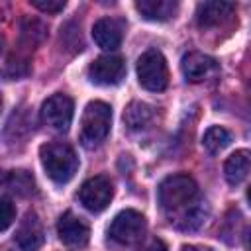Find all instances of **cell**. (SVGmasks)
I'll list each match as a JSON object with an SVG mask.
<instances>
[{"mask_svg":"<svg viewBox=\"0 0 251 251\" xmlns=\"http://www.w3.org/2000/svg\"><path fill=\"white\" fill-rule=\"evenodd\" d=\"M159 204L169 214L171 224L180 229H196L206 222L208 210L198 194V184L190 175H171L157 188Z\"/></svg>","mask_w":251,"mask_h":251,"instance_id":"obj_1","label":"cell"},{"mask_svg":"<svg viewBox=\"0 0 251 251\" xmlns=\"http://www.w3.org/2000/svg\"><path fill=\"white\" fill-rule=\"evenodd\" d=\"M249 173H251V151L249 149H237L224 163V176L231 186L243 182Z\"/></svg>","mask_w":251,"mask_h":251,"instance_id":"obj_14","label":"cell"},{"mask_svg":"<svg viewBox=\"0 0 251 251\" xmlns=\"http://www.w3.org/2000/svg\"><path fill=\"white\" fill-rule=\"evenodd\" d=\"M39 157L47 176L57 184L69 182L78 169V157L75 149L61 141H51L41 145Z\"/></svg>","mask_w":251,"mask_h":251,"instance_id":"obj_2","label":"cell"},{"mask_svg":"<svg viewBox=\"0 0 251 251\" xmlns=\"http://www.w3.org/2000/svg\"><path fill=\"white\" fill-rule=\"evenodd\" d=\"M112 126V108L106 102L94 100L88 102L80 120V143L86 149L98 147L110 133Z\"/></svg>","mask_w":251,"mask_h":251,"instance_id":"obj_3","label":"cell"},{"mask_svg":"<svg viewBox=\"0 0 251 251\" xmlns=\"http://www.w3.org/2000/svg\"><path fill=\"white\" fill-rule=\"evenodd\" d=\"M90 82L100 86H114L126 76V63L118 55H102L88 65L86 71Z\"/></svg>","mask_w":251,"mask_h":251,"instance_id":"obj_8","label":"cell"},{"mask_svg":"<svg viewBox=\"0 0 251 251\" xmlns=\"http://www.w3.org/2000/svg\"><path fill=\"white\" fill-rule=\"evenodd\" d=\"M147 231V220L137 210H122L110 224L108 235L118 245H135L143 239Z\"/></svg>","mask_w":251,"mask_h":251,"instance_id":"obj_4","label":"cell"},{"mask_svg":"<svg viewBox=\"0 0 251 251\" xmlns=\"http://www.w3.org/2000/svg\"><path fill=\"white\" fill-rule=\"evenodd\" d=\"M43 37H45V25L39 20H31V18L24 20V24H22V41L25 45H29V47L37 45Z\"/></svg>","mask_w":251,"mask_h":251,"instance_id":"obj_19","label":"cell"},{"mask_svg":"<svg viewBox=\"0 0 251 251\" xmlns=\"http://www.w3.org/2000/svg\"><path fill=\"white\" fill-rule=\"evenodd\" d=\"M145 251H167V247H165V243L163 241H153L149 247H145Z\"/></svg>","mask_w":251,"mask_h":251,"instance_id":"obj_23","label":"cell"},{"mask_svg":"<svg viewBox=\"0 0 251 251\" xmlns=\"http://www.w3.org/2000/svg\"><path fill=\"white\" fill-rule=\"evenodd\" d=\"M180 69L188 82H202L218 73V63L210 55H204L200 51H190L182 57Z\"/></svg>","mask_w":251,"mask_h":251,"instance_id":"obj_10","label":"cell"},{"mask_svg":"<svg viewBox=\"0 0 251 251\" xmlns=\"http://www.w3.org/2000/svg\"><path fill=\"white\" fill-rule=\"evenodd\" d=\"M247 200H249V204H251V186H249V190H247Z\"/></svg>","mask_w":251,"mask_h":251,"instance_id":"obj_25","label":"cell"},{"mask_svg":"<svg viewBox=\"0 0 251 251\" xmlns=\"http://www.w3.org/2000/svg\"><path fill=\"white\" fill-rule=\"evenodd\" d=\"M235 10L231 2H200L196 6V22L200 27H214L227 20Z\"/></svg>","mask_w":251,"mask_h":251,"instance_id":"obj_13","label":"cell"},{"mask_svg":"<svg viewBox=\"0 0 251 251\" xmlns=\"http://www.w3.org/2000/svg\"><path fill=\"white\" fill-rule=\"evenodd\" d=\"M31 6H35L37 10L41 12H47V14H57V12H63L67 2L65 0H29Z\"/></svg>","mask_w":251,"mask_h":251,"instance_id":"obj_22","label":"cell"},{"mask_svg":"<svg viewBox=\"0 0 251 251\" xmlns=\"http://www.w3.org/2000/svg\"><path fill=\"white\" fill-rule=\"evenodd\" d=\"M75 114V104L67 94H53L41 106V120L55 131H67Z\"/></svg>","mask_w":251,"mask_h":251,"instance_id":"obj_6","label":"cell"},{"mask_svg":"<svg viewBox=\"0 0 251 251\" xmlns=\"http://www.w3.org/2000/svg\"><path fill=\"white\" fill-rule=\"evenodd\" d=\"M112 196H114V186H112L110 178L108 176H102V175L88 178L80 186V190H78L80 204L88 212H94V214L106 210L108 204H110V200H112Z\"/></svg>","mask_w":251,"mask_h":251,"instance_id":"obj_7","label":"cell"},{"mask_svg":"<svg viewBox=\"0 0 251 251\" xmlns=\"http://www.w3.org/2000/svg\"><path fill=\"white\" fill-rule=\"evenodd\" d=\"M180 251H214L210 247H202V245H182Z\"/></svg>","mask_w":251,"mask_h":251,"instance_id":"obj_24","label":"cell"},{"mask_svg":"<svg viewBox=\"0 0 251 251\" xmlns=\"http://www.w3.org/2000/svg\"><path fill=\"white\" fill-rule=\"evenodd\" d=\"M249 245H251V231H249Z\"/></svg>","mask_w":251,"mask_h":251,"instance_id":"obj_26","label":"cell"},{"mask_svg":"<svg viewBox=\"0 0 251 251\" xmlns=\"http://www.w3.org/2000/svg\"><path fill=\"white\" fill-rule=\"evenodd\" d=\"M231 143V133L222 127V126H212L206 129L204 137H202V145L208 153H220L222 149H226Z\"/></svg>","mask_w":251,"mask_h":251,"instance_id":"obj_18","label":"cell"},{"mask_svg":"<svg viewBox=\"0 0 251 251\" xmlns=\"http://www.w3.org/2000/svg\"><path fill=\"white\" fill-rule=\"evenodd\" d=\"M135 10L149 22H167L176 14L178 4L173 0H137Z\"/></svg>","mask_w":251,"mask_h":251,"instance_id":"obj_15","label":"cell"},{"mask_svg":"<svg viewBox=\"0 0 251 251\" xmlns=\"http://www.w3.org/2000/svg\"><path fill=\"white\" fill-rule=\"evenodd\" d=\"M155 118V108L149 106L147 102L133 100L127 104L124 110V122L129 129H145Z\"/></svg>","mask_w":251,"mask_h":251,"instance_id":"obj_16","label":"cell"},{"mask_svg":"<svg viewBox=\"0 0 251 251\" xmlns=\"http://www.w3.org/2000/svg\"><path fill=\"white\" fill-rule=\"evenodd\" d=\"M137 80L145 90L161 92L169 84V69L161 51L147 49L137 59Z\"/></svg>","mask_w":251,"mask_h":251,"instance_id":"obj_5","label":"cell"},{"mask_svg":"<svg viewBox=\"0 0 251 251\" xmlns=\"http://www.w3.org/2000/svg\"><path fill=\"white\" fill-rule=\"evenodd\" d=\"M4 188L16 196H29L35 192V180H33V175L29 171H24V169H16V171H10L6 176H4Z\"/></svg>","mask_w":251,"mask_h":251,"instance_id":"obj_17","label":"cell"},{"mask_svg":"<svg viewBox=\"0 0 251 251\" xmlns=\"http://www.w3.org/2000/svg\"><path fill=\"white\" fill-rule=\"evenodd\" d=\"M14 239H16V245L22 251H37L43 245L45 235H43V227H41V222H39L37 214H33V212L25 214L20 227L16 229Z\"/></svg>","mask_w":251,"mask_h":251,"instance_id":"obj_12","label":"cell"},{"mask_svg":"<svg viewBox=\"0 0 251 251\" xmlns=\"http://www.w3.org/2000/svg\"><path fill=\"white\" fill-rule=\"evenodd\" d=\"M29 73V65H27V59H22V57H12L6 61V67H4V76L8 80L12 78H22Z\"/></svg>","mask_w":251,"mask_h":251,"instance_id":"obj_20","label":"cell"},{"mask_svg":"<svg viewBox=\"0 0 251 251\" xmlns=\"http://www.w3.org/2000/svg\"><path fill=\"white\" fill-rule=\"evenodd\" d=\"M57 235L67 247H84L88 243L90 229L82 218L75 216L73 212H65L57 222Z\"/></svg>","mask_w":251,"mask_h":251,"instance_id":"obj_9","label":"cell"},{"mask_svg":"<svg viewBox=\"0 0 251 251\" xmlns=\"http://www.w3.org/2000/svg\"><path fill=\"white\" fill-rule=\"evenodd\" d=\"M14 216H16V210H14V204L8 196H2L0 198V229L6 231L10 227V224L14 222Z\"/></svg>","mask_w":251,"mask_h":251,"instance_id":"obj_21","label":"cell"},{"mask_svg":"<svg viewBox=\"0 0 251 251\" xmlns=\"http://www.w3.org/2000/svg\"><path fill=\"white\" fill-rule=\"evenodd\" d=\"M92 37L100 49L116 51L124 39V22H120L116 18H102L94 24Z\"/></svg>","mask_w":251,"mask_h":251,"instance_id":"obj_11","label":"cell"}]
</instances>
